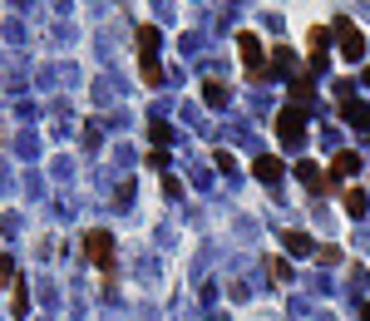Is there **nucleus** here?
Instances as JSON below:
<instances>
[{
	"mask_svg": "<svg viewBox=\"0 0 370 321\" xmlns=\"http://www.w3.org/2000/svg\"><path fill=\"white\" fill-rule=\"evenodd\" d=\"M277 138L286 148H301L306 143V104H286L277 114Z\"/></svg>",
	"mask_w": 370,
	"mask_h": 321,
	"instance_id": "nucleus-1",
	"label": "nucleus"
},
{
	"mask_svg": "<svg viewBox=\"0 0 370 321\" xmlns=\"http://www.w3.org/2000/svg\"><path fill=\"white\" fill-rule=\"evenodd\" d=\"M85 257H89L94 267H104V277H114V237L104 227H89L85 232Z\"/></svg>",
	"mask_w": 370,
	"mask_h": 321,
	"instance_id": "nucleus-2",
	"label": "nucleus"
},
{
	"mask_svg": "<svg viewBox=\"0 0 370 321\" xmlns=\"http://www.w3.org/2000/svg\"><path fill=\"white\" fill-rule=\"evenodd\" d=\"M331 35H336V50L346 55V65H356V60L366 55V35H361V30H356V25L346 20V15H341V20L331 25Z\"/></svg>",
	"mask_w": 370,
	"mask_h": 321,
	"instance_id": "nucleus-3",
	"label": "nucleus"
},
{
	"mask_svg": "<svg viewBox=\"0 0 370 321\" xmlns=\"http://www.w3.org/2000/svg\"><path fill=\"white\" fill-rule=\"evenodd\" d=\"M237 50H242V60H247V85H262V80H267V60H262V40H257L252 30H242V35H237Z\"/></svg>",
	"mask_w": 370,
	"mask_h": 321,
	"instance_id": "nucleus-4",
	"label": "nucleus"
},
{
	"mask_svg": "<svg viewBox=\"0 0 370 321\" xmlns=\"http://www.w3.org/2000/svg\"><path fill=\"white\" fill-rule=\"evenodd\" d=\"M356 173H361V153H356V148H341V153L331 158V173H326V178H331V183H346V178H356Z\"/></svg>",
	"mask_w": 370,
	"mask_h": 321,
	"instance_id": "nucleus-5",
	"label": "nucleus"
},
{
	"mask_svg": "<svg viewBox=\"0 0 370 321\" xmlns=\"http://www.w3.org/2000/svg\"><path fill=\"white\" fill-rule=\"evenodd\" d=\"M296 178H301V183H306L311 193H326V188H331V178H326V173H321V168H316L311 158H301V163H296Z\"/></svg>",
	"mask_w": 370,
	"mask_h": 321,
	"instance_id": "nucleus-6",
	"label": "nucleus"
},
{
	"mask_svg": "<svg viewBox=\"0 0 370 321\" xmlns=\"http://www.w3.org/2000/svg\"><path fill=\"white\" fill-rule=\"evenodd\" d=\"M252 173H257V183H277L281 173H286V163L272 158V153H262V158H252Z\"/></svg>",
	"mask_w": 370,
	"mask_h": 321,
	"instance_id": "nucleus-7",
	"label": "nucleus"
},
{
	"mask_svg": "<svg viewBox=\"0 0 370 321\" xmlns=\"http://www.w3.org/2000/svg\"><path fill=\"white\" fill-rule=\"evenodd\" d=\"M281 247H286L291 257H316V242H311L306 232H281Z\"/></svg>",
	"mask_w": 370,
	"mask_h": 321,
	"instance_id": "nucleus-8",
	"label": "nucleus"
},
{
	"mask_svg": "<svg viewBox=\"0 0 370 321\" xmlns=\"http://www.w3.org/2000/svg\"><path fill=\"white\" fill-rule=\"evenodd\" d=\"M306 45H311V60H316V65H326V45H331V30H326V25H316V30L306 35Z\"/></svg>",
	"mask_w": 370,
	"mask_h": 321,
	"instance_id": "nucleus-9",
	"label": "nucleus"
},
{
	"mask_svg": "<svg viewBox=\"0 0 370 321\" xmlns=\"http://www.w3.org/2000/svg\"><path fill=\"white\" fill-rule=\"evenodd\" d=\"M227 94H232V89H227L222 80H207V85H202V104L207 109H222L227 104Z\"/></svg>",
	"mask_w": 370,
	"mask_h": 321,
	"instance_id": "nucleus-10",
	"label": "nucleus"
},
{
	"mask_svg": "<svg viewBox=\"0 0 370 321\" xmlns=\"http://www.w3.org/2000/svg\"><path fill=\"white\" fill-rule=\"evenodd\" d=\"M341 114H346L356 129H370V104H361V99H341Z\"/></svg>",
	"mask_w": 370,
	"mask_h": 321,
	"instance_id": "nucleus-11",
	"label": "nucleus"
},
{
	"mask_svg": "<svg viewBox=\"0 0 370 321\" xmlns=\"http://www.w3.org/2000/svg\"><path fill=\"white\" fill-rule=\"evenodd\" d=\"M311 94H316L311 75H296V80H291V104H306V109H311Z\"/></svg>",
	"mask_w": 370,
	"mask_h": 321,
	"instance_id": "nucleus-12",
	"label": "nucleus"
},
{
	"mask_svg": "<svg viewBox=\"0 0 370 321\" xmlns=\"http://www.w3.org/2000/svg\"><path fill=\"white\" fill-rule=\"evenodd\" d=\"M370 213V198L361 188H346V217H366Z\"/></svg>",
	"mask_w": 370,
	"mask_h": 321,
	"instance_id": "nucleus-13",
	"label": "nucleus"
},
{
	"mask_svg": "<svg viewBox=\"0 0 370 321\" xmlns=\"http://www.w3.org/2000/svg\"><path fill=\"white\" fill-rule=\"evenodd\" d=\"M138 70H143V80H148V85H158V80H163V70H158V60H153V50H143V60H138Z\"/></svg>",
	"mask_w": 370,
	"mask_h": 321,
	"instance_id": "nucleus-14",
	"label": "nucleus"
},
{
	"mask_svg": "<svg viewBox=\"0 0 370 321\" xmlns=\"http://www.w3.org/2000/svg\"><path fill=\"white\" fill-rule=\"evenodd\" d=\"M138 45H143V50H158V30H153V25H138Z\"/></svg>",
	"mask_w": 370,
	"mask_h": 321,
	"instance_id": "nucleus-15",
	"label": "nucleus"
},
{
	"mask_svg": "<svg viewBox=\"0 0 370 321\" xmlns=\"http://www.w3.org/2000/svg\"><path fill=\"white\" fill-rule=\"evenodd\" d=\"M0 287H15V257H0Z\"/></svg>",
	"mask_w": 370,
	"mask_h": 321,
	"instance_id": "nucleus-16",
	"label": "nucleus"
},
{
	"mask_svg": "<svg viewBox=\"0 0 370 321\" xmlns=\"http://www.w3.org/2000/svg\"><path fill=\"white\" fill-rule=\"evenodd\" d=\"M316 262H321V267H336L341 252H336V247H316Z\"/></svg>",
	"mask_w": 370,
	"mask_h": 321,
	"instance_id": "nucleus-17",
	"label": "nucleus"
},
{
	"mask_svg": "<svg viewBox=\"0 0 370 321\" xmlns=\"http://www.w3.org/2000/svg\"><path fill=\"white\" fill-rule=\"evenodd\" d=\"M277 70H286V75H296V55H291V50H277Z\"/></svg>",
	"mask_w": 370,
	"mask_h": 321,
	"instance_id": "nucleus-18",
	"label": "nucleus"
},
{
	"mask_svg": "<svg viewBox=\"0 0 370 321\" xmlns=\"http://www.w3.org/2000/svg\"><path fill=\"white\" fill-rule=\"evenodd\" d=\"M148 138H153V143H168V124L153 119V124H148Z\"/></svg>",
	"mask_w": 370,
	"mask_h": 321,
	"instance_id": "nucleus-19",
	"label": "nucleus"
},
{
	"mask_svg": "<svg viewBox=\"0 0 370 321\" xmlns=\"http://www.w3.org/2000/svg\"><path fill=\"white\" fill-rule=\"evenodd\" d=\"M272 277H277V282H291V267H286L281 257H272Z\"/></svg>",
	"mask_w": 370,
	"mask_h": 321,
	"instance_id": "nucleus-20",
	"label": "nucleus"
},
{
	"mask_svg": "<svg viewBox=\"0 0 370 321\" xmlns=\"http://www.w3.org/2000/svg\"><path fill=\"white\" fill-rule=\"evenodd\" d=\"M361 80H366V85H370V65H366V75H361Z\"/></svg>",
	"mask_w": 370,
	"mask_h": 321,
	"instance_id": "nucleus-21",
	"label": "nucleus"
},
{
	"mask_svg": "<svg viewBox=\"0 0 370 321\" xmlns=\"http://www.w3.org/2000/svg\"><path fill=\"white\" fill-rule=\"evenodd\" d=\"M361 317H366V321H370V302H366V312H361Z\"/></svg>",
	"mask_w": 370,
	"mask_h": 321,
	"instance_id": "nucleus-22",
	"label": "nucleus"
}]
</instances>
